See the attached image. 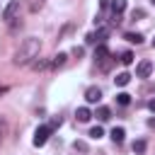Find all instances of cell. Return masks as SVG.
<instances>
[{"label": "cell", "instance_id": "obj_1", "mask_svg": "<svg viewBox=\"0 0 155 155\" xmlns=\"http://www.w3.org/2000/svg\"><path fill=\"white\" fill-rule=\"evenodd\" d=\"M39 51H41V41H39L36 36L24 39L22 46L17 48V53H15V65H27V63H31V61L39 56Z\"/></svg>", "mask_w": 155, "mask_h": 155}, {"label": "cell", "instance_id": "obj_23", "mask_svg": "<svg viewBox=\"0 0 155 155\" xmlns=\"http://www.w3.org/2000/svg\"><path fill=\"white\" fill-rule=\"evenodd\" d=\"M73 53H75V56H78V58H80V56H82V53H85V48H82V46H75V48H73Z\"/></svg>", "mask_w": 155, "mask_h": 155}, {"label": "cell", "instance_id": "obj_2", "mask_svg": "<svg viewBox=\"0 0 155 155\" xmlns=\"http://www.w3.org/2000/svg\"><path fill=\"white\" fill-rule=\"evenodd\" d=\"M17 12H19V0H10L7 7L2 10V19H5V22H12V19L17 17Z\"/></svg>", "mask_w": 155, "mask_h": 155}, {"label": "cell", "instance_id": "obj_10", "mask_svg": "<svg viewBox=\"0 0 155 155\" xmlns=\"http://www.w3.org/2000/svg\"><path fill=\"white\" fill-rule=\"evenodd\" d=\"M124 136H126V131H124L121 126H114V128H111V140H114V143H121Z\"/></svg>", "mask_w": 155, "mask_h": 155}, {"label": "cell", "instance_id": "obj_13", "mask_svg": "<svg viewBox=\"0 0 155 155\" xmlns=\"http://www.w3.org/2000/svg\"><path fill=\"white\" fill-rule=\"evenodd\" d=\"M126 10V0H111V12L114 15H121Z\"/></svg>", "mask_w": 155, "mask_h": 155}, {"label": "cell", "instance_id": "obj_20", "mask_svg": "<svg viewBox=\"0 0 155 155\" xmlns=\"http://www.w3.org/2000/svg\"><path fill=\"white\" fill-rule=\"evenodd\" d=\"M73 148H75V150H80V153H85V150H87V143H85V140H75V143H73Z\"/></svg>", "mask_w": 155, "mask_h": 155}, {"label": "cell", "instance_id": "obj_28", "mask_svg": "<svg viewBox=\"0 0 155 155\" xmlns=\"http://www.w3.org/2000/svg\"><path fill=\"white\" fill-rule=\"evenodd\" d=\"M150 2H153V5H155V0H150Z\"/></svg>", "mask_w": 155, "mask_h": 155}, {"label": "cell", "instance_id": "obj_26", "mask_svg": "<svg viewBox=\"0 0 155 155\" xmlns=\"http://www.w3.org/2000/svg\"><path fill=\"white\" fill-rule=\"evenodd\" d=\"M2 92H7V87H0V94H2Z\"/></svg>", "mask_w": 155, "mask_h": 155}, {"label": "cell", "instance_id": "obj_24", "mask_svg": "<svg viewBox=\"0 0 155 155\" xmlns=\"http://www.w3.org/2000/svg\"><path fill=\"white\" fill-rule=\"evenodd\" d=\"M143 15H145L143 10H133V12H131V17H133V19H136V17H143Z\"/></svg>", "mask_w": 155, "mask_h": 155}, {"label": "cell", "instance_id": "obj_8", "mask_svg": "<svg viewBox=\"0 0 155 155\" xmlns=\"http://www.w3.org/2000/svg\"><path fill=\"white\" fill-rule=\"evenodd\" d=\"M94 58H97V61H104V58H109V48H107L104 44H97V51H94Z\"/></svg>", "mask_w": 155, "mask_h": 155}, {"label": "cell", "instance_id": "obj_4", "mask_svg": "<svg viewBox=\"0 0 155 155\" xmlns=\"http://www.w3.org/2000/svg\"><path fill=\"white\" fill-rule=\"evenodd\" d=\"M107 36H109V29H107V27H99L97 31H92V34L87 36V41H90V44H104Z\"/></svg>", "mask_w": 155, "mask_h": 155}, {"label": "cell", "instance_id": "obj_27", "mask_svg": "<svg viewBox=\"0 0 155 155\" xmlns=\"http://www.w3.org/2000/svg\"><path fill=\"white\" fill-rule=\"evenodd\" d=\"M153 46H155V39H153Z\"/></svg>", "mask_w": 155, "mask_h": 155}, {"label": "cell", "instance_id": "obj_14", "mask_svg": "<svg viewBox=\"0 0 155 155\" xmlns=\"http://www.w3.org/2000/svg\"><path fill=\"white\" fill-rule=\"evenodd\" d=\"M133 153H136V155H143V153H145V140H143V138L133 140Z\"/></svg>", "mask_w": 155, "mask_h": 155}, {"label": "cell", "instance_id": "obj_12", "mask_svg": "<svg viewBox=\"0 0 155 155\" xmlns=\"http://www.w3.org/2000/svg\"><path fill=\"white\" fill-rule=\"evenodd\" d=\"M94 116H97L99 121H109V116H111V109H109V107H99Z\"/></svg>", "mask_w": 155, "mask_h": 155}, {"label": "cell", "instance_id": "obj_11", "mask_svg": "<svg viewBox=\"0 0 155 155\" xmlns=\"http://www.w3.org/2000/svg\"><path fill=\"white\" fill-rule=\"evenodd\" d=\"M65 61H68V56H65V53H58V56H53L51 68H63V65H65Z\"/></svg>", "mask_w": 155, "mask_h": 155}, {"label": "cell", "instance_id": "obj_16", "mask_svg": "<svg viewBox=\"0 0 155 155\" xmlns=\"http://www.w3.org/2000/svg\"><path fill=\"white\" fill-rule=\"evenodd\" d=\"M116 102H119L121 107H126V104H131V94H128V92H119V94H116Z\"/></svg>", "mask_w": 155, "mask_h": 155}, {"label": "cell", "instance_id": "obj_22", "mask_svg": "<svg viewBox=\"0 0 155 155\" xmlns=\"http://www.w3.org/2000/svg\"><path fill=\"white\" fill-rule=\"evenodd\" d=\"M58 126H61V116H56V119H51V124H48V128H51V131H56Z\"/></svg>", "mask_w": 155, "mask_h": 155}, {"label": "cell", "instance_id": "obj_25", "mask_svg": "<svg viewBox=\"0 0 155 155\" xmlns=\"http://www.w3.org/2000/svg\"><path fill=\"white\" fill-rule=\"evenodd\" d=\"M148 107H150V111H155V99H150V102H148Z\"/></svg>", "mask_w": 155, "mask_h": 155}, {"label": "cell", "instance_id": "obj_19", "mask_svg": "<svg viewBox=\"0 0 155 155\" xmlns=\"http://www.w3.org/2000/svg\"><path fill=\"white\" fill-rule=\"evenodd\" d=\"M44 2H46V0H31V2H29V7H31V12H36V10H41V7H44Z\"/></svg>", "mask_w": 155, "mask_h": 155}, {"label": "cell", "instance_id": "obj_5", "mask_svg": "<svg viewBox=\"0 0 155 155\" xmlns=\"http://www.w3.org/2000/svg\"><path fill=\"white\" fill-rule=\"evenodd\" d=\"M150 73H153V63L150 61H140L136 65V78H148Z\"/></svg>", "mask_w": 155, "mask_h": 155}, {"label": "cell", "instance_id": "obj_15", "mask_svg": "<svg viewBox=\"0 0 155 155\" xmlns=\"http://www.w3.org/2000/svg\"><path fill=\"white\" fill-rule=\"evenodd\" d=\"M126 41H131V44H143V34H138V31H136V34L128 31V34H126Z\"/></svg>", "mask_w": 155, "mask_h": 155}, {"label": "cell", "instance_id": "obj_3", "mask_svg": "<svg viewBox=\"0 0 155 155\" xmlns=\"http://www.w3.org/2000/svg\"><path fill=\"white\" fill-rule=\"evenodd\" d=\"M48 136H51V128H48V126H39V128H36V133H34V145H36V148H41V145L48 140Z\"/></svg>", "mask_w": 155, "mask_h": 155}, {"label": "cell", "instance_id": "obj_6", "mask_svg": "<svg viewBox=\"0 0 155 155\" xmlns=\"http://www.w3.org/2000/svg\"><path fill=\"white\" fill-rule=\"evenodd\" d=\"M85 99H87L90 104H97V102L102 99V90H99V87H87V90H85Z\"/></svg>", "mask_w": 155, "mask_h": 155}, {"label": "cell", "instance_id": "obj_18", "mask_svg": "<svg viewBox=\"0 0 155 155\" xmlns=\"http://www.w3.org/2000/svg\"><path fill=\"white\" fill-rule=\"evenodd\" d=\"M119 61H121V63H124V65H131V63H133V53H131V51H124V53H121V58H119Z\"/></svg>", "mask_w": 155, "mask_h": 155}, {"label": "cell", "instance_id": "obj_9", "mask_svg": "<svg viewBox=\"0 0 155 155\" xmlns=\"http://www.w3.org/2000/svg\"><path fill=\"white\" fill-rule=\"evenodd\" d=\"M114 82H116L119 87H126V85L131 82V73H119V75L114 78Z\"/></svg>", "mask_w": 155, "mask_h": 155}, {"label": "cell", "instance_id": "obj_17", "mask_svg": "<svg viewBox=\"0 0 155 155\" xmlns=\"http://www.w3.org/2000/svg\"><path fill=\"white\" fill-rule=\"evenodd\" d=\"M102 136H104V128H102V126H92V128H90V138H94V140H99Z\"/></svg>", "mask_w": 155, "mask_h": 155}, {"label": "cell", "instance_id": "obj_21", "mask_svg": "<svg viewBox=\"0 0 155 155\" xmlns=\"http://www.w3.org/2000/svg\"><path fill=\"white\" fill-rule=\"evenodd\" d=\"M44 68H48L46 61H34V70H44Z\"/></svg>", "mask_w": 155, "mask_h": 155}, {"label": "cell", "instance_id": "obj_7", "mask_svg": "<svg viewBox=\"0 0 155 155\" xmlns=\"http://www.w3.org/2000/svg\"><path fill=\"white\" fill-rule=\"evenodd\" d=\"M75 119H78V121H82V124H85V121H90V119H92V111H90V109H87V107H80V109H78V111H75Z\"/></svg>", "mask_w": 155, "mask_h": 155}]
</instances>
